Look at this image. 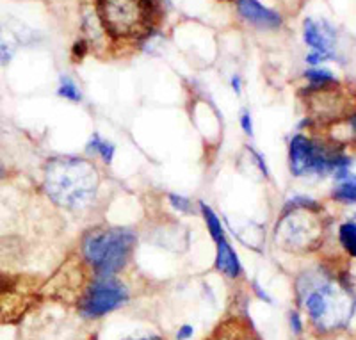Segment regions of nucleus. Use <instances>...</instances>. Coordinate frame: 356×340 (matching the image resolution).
Wrapping results in <instances>:
<instances>
[{"label": "nucleus", "mask_w": 356, "mask_h": 340, "mask_svg": "<svg viewBox=\"0 0 356 340\" xmlns=\"http://www.w3.org/2000/svg\"><path fill=\"white\" fill-rule=\"evenodd\" d=\"M0 171H2V170H0Z\"/></svg>", "instance_id": "nucleus-25"}, {"label": "nucleus", "mask_w": 356, "mask_h": 340, "mask_svg": "<svg viewBox=\"0 0 356 340\" xmlns=\"http://www.w3.org/2000/svg\"><path fill=\"white\" fill-rule=\"evenodd\" d=\"M127 301V291L122 284L113 280H102L89 289L82 300L81 310L88 317H100L107 312H113Z\"/></svg>", "instance_id": "nucleus-6"}, {"label": "nucleus", "mask_w": 356, "mask_h": 340, "mask_svg": "<svg viewBox=\"0 0 356 340\" xmlns=\"http://www.w3.org/2000/svg\"><path fill=\"white\" fill-rule=\"evenodd\" d=\"M232 86H234L235 93H241V81H239V77L232 79Z\"/></svg>", "instance_id": "nucleus-23"}, {"label": "nucleus", "mask_w": 356, "mask_h": 340, "mask_svg": "<svg viewBox=\"0 0 356 340\" xmlns=\"http://www.w3.org/2000/svg\"><path fill=\"white\" fill-rule=\"evenodd\" d=\"M246 340H248V339H246Z\"/></svg>", "instance_id": "nucleus-26"}, {"label": "nucleus", "mask_w": 356, "mask_h": 340, "mask_svg": "<svg viewBox=\"0 0 356 340\" xmlns=\"http://www.w3.org/2000/svg\"><path fill=\"white\" fill-rule=\"evenodd\" d=\"M136 340H161L159 337H145V339H136Z\"/></svg>", "instance_id": "nucleus-24"}, {"label": "nucleus", "mask_w": 356, "mask_h": 340, "mask_svg": "<svg viewBox=\"0 0 356 340\" xmlns=\"http://www.w3.org/2000/svg\"><path fill=\"white\" fill-rule=\"evenodd\" d=\"M335 198L340 200V202H346V203H353L356 198V187L355 182H344L340 184L339 189L335 191Z\"/></svg>", "instance_id": "nucleus-16"}, {"label": "nucleus", "mask_w": 356, "mask_h": 340, "mask_svg": "<svg viewBox=\"0 0 356 340\" xmlns=\"http://www.w3.org/2000/svg\"><path fill=\"white\" fill-rule=\"evenodd\" d=\"M241 125H243L244 132L246 134H253V123H251V116L248 111H243V116H241Z\"/></svg>", "instance_id": "nucleus-20"}, {"label": "nucleus", "mask_w": 356, "mask_h": 340, "mask_svg": "<svg viewBox=\"0 0 356 340\" xmlns=\"http://www.w3.org/2000/svg\"><path fill=\"white\" fill-rule=\"evenodd\" d=\"M328 59H332V54H324V52H314L308 54L307 56V61L310 63V65H321L323 61H328Z\"/></svg>", "instance_id": "nucleus-19"}, {"label": "nucleus", "mask_w": 356, "mask_h": 340, "mask_svg": "<svg viewBox=\"0 0 356 340\" xmlns=\"http://www.w3.org/2000/svg\"><path fill=\"white\" fill-rule=\"evenodd\" d=\"M13 57V47L0 38V65H8Z\"/></svg>", "instance_id": "nucleus-18"}, {"label": "nucleus", "mask_w": 356, "mask_h": 340, "mask_svg": "<svg viewBox=\"0 0 356 340\" xmlns=\"http://www.w3.org/2000/svg\"><path fill=\"white\" fill-rule=\"evenodd\" d=\"M239 11L250 24L262 29H276L282 25L278 13L264 8L259 0H237Z\"/></svg>", "instance_id": "nucleus-9"}, {"label": "nucleus", "mask_w": 356, "mask_h": 340, "mask_svg": "<svg viewBox=\"0 0 356 340\" xmlns=\"http://www.w3.org/2000/svg\"><path fill=\"white\" fill-rule=\"evenodd\" d=\"M98 11L116 38L139 36L150 24V0H98Z\"/></svg>", "instance_id": "nucleus-4"}, {"label": "nucleus", "mask_w": 356, "mask_h": 340, "mask_svg": "<svg viewBox=\"0 0 356 340\" xmlns=\"http://www.w3.org/2000/svg\"><path fill=\"white\" fill-rule=\"evenodd\" d=\"M291 324H292V328H294L296 333L301 332V321H300V316H298V314H296V312H292Z\"/></svg>", "instance_id": "nucleus-22"}, {"label": "nucleus", "mask_w": 356, "mask_h": 340, "mask_svg": "<svg viewBox=\"0 0 356 340\" xmlns=\"http://www.w3.org/2000/svg\"><path fill=\"white\" fill-rule=\"evenodd\" d=\"M321 239V225L310 209H294L276 225V243L289 251H307Z\"/></svg>", "instance_id": "nucleus-5"}, {"label": "nucleus", "mask_w": 356, "mask_h": 340, "mask_svg": "<svg viewBox=\"0 0 356 340\" xmlns=\"http://www.w3.org/2000/svg\"><path fill=\"white\" fill-rule=\"evenodd\" d=\"M89 150H93V152H97V154H100V157L104 159L107 164H111V162H113L114 146L111 145L109 141H106V139H102L98 134H95L93 138H91V141H89Z\"/></svg>", "instance_id": "nucleus-11"}, {"label": "nucleus", "mask_w": 356, "mask_h": 340, "mask_svg": "<svg viewBox=\"0 0 356 340\" xmlns=\"http://www.w3.org/2000/svg\"><path fill=\"white\" fill-rule=\"evenodd\" d=\"M193 333H195L193 326L186 324V326H182V328H180V332L177 333V339L178 340H187V339H189V337H193Z\"/></svg>", "instance_id": "nucleus-21"}, {"label": "nucleus", "mask_w": 356, "mask_h": 340, "mask_svg": "<svg viewBox=\"0 0 356 340\" xmlns=\"http://www.w3.org/2000/svg\"><path fill=\"white\" fill-rule=\"evenodd\" d=\"M59 95L65 97L66 100H72V102H79L81 100V93H79L77 86L72 79L68 77H63L61 79V86H59Z\"/></svg>", "instance_id": "nucleus-15"}, {"label": "nucleus", "mask_w": 356, "mask_h": 340, "mask_svg": "<svg viewBox=\"0 0 356 340\" xmlns=\"http://www.w3.org/2000/svg\"><path fill=\"white\" fill-rule=\"evenodd\" d=\"M25 301L17 282L0 275V323L17 319L25 310Z\"/></svg>", "instance_id": "nucleus-7"}, {"label": "nucleus", "mask_w": 356, "mask_h": 340, "mask_svg": "<svg viewBox=\"0 0 356 340\" xmlns=\"http://www.w3.org/2000/svg\"><path fill=\"white\" fill-rule=\"evenodd\" d=\"M303 38L307 41V45H310L316 52L332 54L335 49V29L324 20H314L308 18L305 20L303 25Z\"/></svg>", "instance_id": "nucleus-8"}, {"label": "nucleus", "mask_w": 356, "mask_h": 340, "mask_svg": "<svg viewBox=\"0 0 356 340\" xmlns=\"http://www.w3.org/2000/svg\"><path fill=\"white\" fill-rule=\"evenodd\" d=\"M216 266L221 273H225L227 276H235L241 275V264L235 251L232 250V246L228 244V241L222 237L218 241V259H216Z\"/></svg>", "instance_id": "nucleus-10"}, {"label": "nucleus", "mask_w": 356, "mask_h": 340, "mask_svg": "<svg viewBox=\"0 0 356 340\" xmlns=\"http://www.w3.org/2000/svg\"><path fill=\"white\" fill-rule=\"evenodd\" d=\"M202 212H203V216H205L207 227H209V230H211L212 237H214L216 241L222 239V237H225V232H222L221 221L218 219V216H216L214 212H212L211 207H207L205 203H202Z\"/></svg>", "instance_id": "nucleus-12"}, {"label": "nucleus", "mask_w": 356, "mask_h": 340, "mask_svg": "<svg viewBox=\"0 0 356 340\" xmlns=\"http://www.w3.org/2000/svg\"><path fill=\"white\" fill-rule=\"evenodd\" d=\"M340 243L344 244L353 257L356 255V225L353 221L340 227Z\"/></svg>", "instance_id": "nucleus-13"}, {"label": "nucleus", "mask_w": 356, "mask_h": 340, "mask_svg": "<svg viewBox=\"0 0 356 340\" xmlns=\"http://www.w3.org/2000/svg\"><path fill=\"white\" fill-rule=\"evenodd\" d=\"M305 287V285H301ZM305 294V307L310 314L312 321L319 330L342 328L349 323L353 312V301L348 292L340 285L330 280H319L312 285H307Z\"/></svg>", "instance_id": "nucleus-2"}, {"label": "nucleus", "mask_w": 356, "mask_h": 340, "mask_svg": "<svg viewBox=\"0 0 356 340\" xmlns=\"http://www.w3.org/2000/svg\"><path fill=\"white\" fill-rule=\"evenodd\" d=\"M305 75H307V79L312 82V84L319 86V88H323V86L335 82V77L332 75V72H330V70H324V68L308 70Z\"/></svg>", "instance_id": "nucleus-14"}, {"label": "nucleus", "mask_w": 356, "mask_h": 340, "mask_svg": "<svg viewBox=\"0 0 356 340\" xmlns=\"http://www.w3.org/2000/svg\"><path fill=\"white\" fill-rule=\"evenodd\" d=\"M136 237L123 228H106L89 234L84 241V255L100 275L120 271L129 260Z\"/></svg>", "instance_id": "nucleus-3"}, {"label": "nucleus", "mask_w": 356, "mask_h": 340, "mask_svg": "<svg viewBox=\"0 0 356 340\" xmlns=\"http://www.w3.org/2000/svg\"><path fill=\"white\" fill-rule=\"evenodd\" d=\"M47 195L65 209H84L98 191V173L93 164L77 157H57L44 168Z\"/></svg>", "instance_id": "nucleus-1"}, {"label": "nucleus", "mask_w": 356, "mask_h": 340, "mask_svg": "<svg viewBox=\"0 0 356 340\" xmlns=\"http://www.w3.org/2000/svg\"><path fill=\"white\" fill-rule=\"evenodd\" d=\"M170 202L171 205L180 212H191V203L189 200L184 198V196H178V195H171L170 196Z\"/></svg>", "instance_id": "nucleus-17"}]
</instances>
